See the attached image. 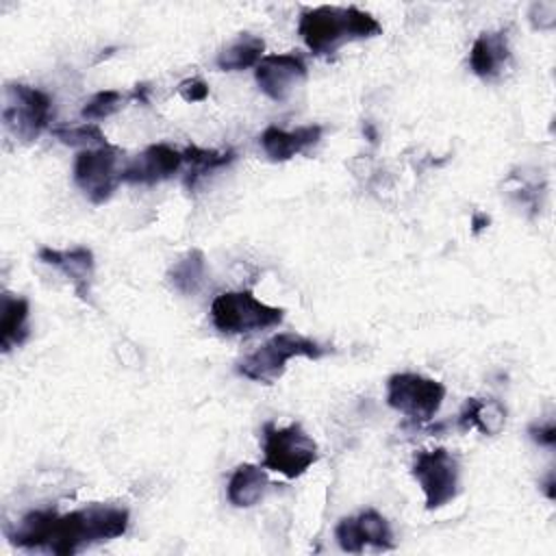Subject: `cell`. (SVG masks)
Masks as SVG:
<instances>
[{"label":"cell","instance_id":"1","mask_svg":"<svg viewBox=\"0 0 556 556\" xmlns=\"http://www.w3.org/2000/svg\"><path fill=\"white\" fill-rule=\"evenodd\" d=\"M128 530V510L124 506L93 502L85 508L59 515L52 508L24 515L7 536L22 549H46L59 556L78 554L102 541L122 536Z\"/></svg>","mask_w":556,"mask_h":556},{"label":"cell","instance_id":"2","mask_svg":"<svg viewBox=\"0 0 556 556\" xmlns=\"http://www.w3.org/2000/svg\"><path fill=\"white\" fill-rule=\"evenodd\" d=\"M298 33L306 48L315 54H330L345 39H367L382 33L380 22L356 7H315L304 9Z\"/></svg>","mask_w":556,"mask_h":556},{"label":"cell","instance_id":"3","mask_svg":"<svg viewBox=\"0 0 556 556\" xmlns=\"http://www.w3.org/2000/svg\"><path fill=\"white\" fill-rule=\"evenodd\" d=\"M326 352L328 350L321 343H317L304 334L278 332L271 339H267L261 348H256L252 354H248L237 365V371L248 380L271 384L282 376L287 361L298 358V356L321 358Z\"/></svg>","mask_w":556,"mask_h":556},{"label":"cell","instance_id":"4","mask_svg":"<svg viewBox=\"0 0 556 556\" xmlns=\"http://www.w3.org/2000/svg\"><path fill=\"white\" fill-rule=\"evenodd\" d=\"M50 119L52 100L46 91L24 83L4 85L2 124L15 139H20L22 143L37 141L41 132L50 126Z\"/></svg>","mask_w":556,"mask_h":556},{"label":"cell","instance_id":"5","mask_svg":"<svg viewBox=\"0 0 556 556\" xmlns=\"http://www.w3.org/2000/svg\"><path fill=\"white\" fill-rule=\"evenodd\" d=\"M285 311L269 306L252 295V291H226L211 304V321L224 334H243L278 326Z\"/></svg>","mask_w":556,"mask_h":556},{"label":"cell","instance_id":"6","mask_svg":"<svg viewBox=\"0 0 556 556\" xmlns=\"http://www.w3.org/2000/svg\"><path fill=\"white\" fill-rule=\"evenodd\" d=\"M317 443L302 430V426L291 424L287 428H276L274 424H265L263 467L293 480L302 476L317 460Z\"/></svg>","mask_w":556,"mask_h":556},{"label":"cell","instance_id":"7","mask_svg":"<svg viewBox=\"0 0 556 556\" xmlns=\"http://www.w3.org/2000/svg\"><path fill=\"white\" fill-rule=\"evenodd\" d=\"M443 397L445 387L419 374H393L387 382V404L417 421H430L441 408Z\"/></svg>","mask_w":556,"mask_h":556},{"label":"cell","instance_id":"8","mask_svg":"<svg viewBox=\"0 0 556 556\" xmlns=\"http://www.w3.org/2000/svg\"><path fill=\"white\" fill-rule=\"evenodd\" d=\"M410 471L421 486L428 510H437L458 495V460L447 450L419 452Z\"/></svg>","mask_w":556,"mask_h":556},{"label":"cell","instance_id":"9","mask_svg":"<svg viewBox=\"0 0 556 556\" xmlns=\"http://www.w3.org/2000/svg\"><path fill=\"white\" fill-rule=\"evenodd\" d=\"M117 159L119 148L111 143L104 148H91L76 154L72 169L74 182L93 204H102L113 195L119 182Z\"/></svg>","mask_w":556,"mask_h":556},{"label":"cell","instance_id":"10","mask_svg":"<svg viewBox=\"0 0 556 556\" xmlns=\"http://www.w3.org/2000/svg\"><path fill=\"white\" fill-rule=\"evenodd\" d=\"M337 543L343 552L358 554L365 545H374L378 549L393 547V532L389 521L378 510H363L356 517H345L334 528Z\"/></svg>","mask_w":556,"mask_h":556},{"label":"cell","instance_id":"11","mask_svg":"<svg viewBox=\"0 0 556 556\" xmlns=\"http://www.w3.org/2000/svg\"><path fill=\"white\" fill-rule=\"evenodd\" d=\"M254 76L267 98L282 102L306 78V63L293 52L267 54L258 61Z\"/></svg>","mask_w":556,"mask_h":556},{"label":"cell","instance_id":"12","mask_svg":"<svg viewBox=\"0 0 556 556\" xmlns=\"http://www.w3.org/2000/svg\"><path fill=\"white\" fill-rule=\"evenodd\" d=\"M182 165V152L167 143H152L141 154H137L124 169H119V180L130 185H154L174 176Z\"/></svg>","mask_w":556,"mask_h":556},{"label":"cell","instance_id":"13","mask_svg":"<svg viewBox=\"0 0 556 556\" xmlns=\"http://www.w3.org/2000/svg\"><path fill=\"white\" fill-rule=\"evenodd\" d=\"M39 261L59 269L70 282L72 289L76 291V295L80 300H89L91 293V280H93V271H96V263H93V252L85 245H76V248H67V250H59V248H50L43 245L37 252Z\"/></svg>","mask_w":556,"mask_h":556},{"label":"cell","instance_id":"14","mask_svg":"<svg viewBox=\"0 0 556 556\" xmlns=\"http://www.w3.org/2000/svg\"><path fill=\"white\" fill-rule=\"evenodd\" d=\"M324 128L317 124L300 126L295 130H285L278 126H267L261 132V148L271 161H289L306 148L315 146L321 139Z\"/></svg>","mask_w":556,"mask_h":556},{"label":"cell","instance_id":"15","mask_svg":"<svg viewBox=\"0 0 556 556\" xmlns=\"http://www.w3.org/2000/svg\"><path fill=\"white\" fill-rule=\"evenodd\" d=\"M510 59L506 33H480L469 50V67L480 78H495Z\"/></svg>","mask_w":556,"mask_h":556},{"label":"cell","instance_id":"16","mask_svg":"<svg viewBox=\"0 0 556 556\" xmlns=\"http://www.w3.org/2000/svg\"><path fill=\"white\" fill-rule=\"evenodd\" d=\"M28 300L11 293L2 295L0 304V350L7 354L28 339Z\"/></svg>","mask_w":556,"mask_h":556},{"label":"cell","instance_id":"17","mask_svg":"<svg viewBox=\"0 0 556 556\" xmlns=\"http://www.w3.org/2000/svg\"><path fill=\"white\" fill-rule=\"evenodd\" d=\"M267 473L263 467L252 465V463H243L239 465L230 480H228V502L237 508H250L254 504H258V500H263L265 491H267Z\"/></svg>","mask_w":556,"mask_h":556},{"label":"cell","instance_id":"18","mask_svg":"<svg viewBox=\"0 0 556 556\" xmlns=\"http://www.w3.org/2000/svg\"><path fill=\"white\" fill-rule=\"evenodd\" d=\"M506 408L491 397H469L458 415V426L463 430L476 428L482 434H497L504 428Z\"/></svg>","mask_w":556,"mask_h":556},{"label":"cell","instance_id":"19","mask_svg":"<svg viewBox=\"0 0 556 556\" xmlns=\"http://www.w3.org/2000/svg\"><path fill=\"white\" fill-rule=\"evenodd\" d=\"M263 50L265 41L261 37L252 33H241L217 52L215 65L222 72H241L252 65H258V61L263 59Z\"/></svg>","mask_w":556,"mask_h":556},{"label":"cell","instance_id":"20","mask_svg":"<svg viewBox=\"0 0 556 556\" xmlns=\"http://www.w3.org/2000/svg\"><path fill=\"white\" fill-rule=\"evenodd\" d=\"M235 161L232 150H206L200 146H187L182 152V163H187V187L193 189L211 172L230 165Z\"/></svg>","mask_w":556,"mask_h":556},{"label":"cell","instance_id":"21","mask_svg":"<svg viewBox=\"0 0 556 556\" xmlns=\"http://www.w3.org/2000/svg\"><path fill=\"white\" fill-rule=\"evenodd\" d=\"M204 274H206V258L202 250H189L182 258H178L167 278L172 282V287L176 291H180L182 295H195L204 282Z\"/></svg>","mask_w":556,"mask_h":556},{"label":"cell","instance_id":"22","mask_svg":"<svg viewBox=\"0 0 556 556\" xmlns=\"http://www.w3.org/2000/svg\"><path fill=\"white\" fill-rule=\"evenodd\" d=\"M52 135L65 146H85L87 150L109 146L104 132L93 122H83L78 126H56L52 128Z\"/></svg>","mask_w":556,"mask_h":556},{"label":"cell","instance_id":"23","mask_svg":"<svg viewBox=\"0 0 556 556\" xmlns=\"http://www.w3.org/2000/svg\"><path fill=\"white\" fill-rule=\"evenodd\" d=\"M126 98H128V96H124V93L117 91V89H102V91L93 93V96L85 102L80 115H83L85 119H104V117L117 113V111L122 109V104H124Z\"/></svg>","mask_w":556,"mask_h":556},{"label":"cell","instance_id":"24","mask_svg":"<svg viewBox=\"0 0 556 556\" xmlns=\"http://www.w3.org/2000/svg\"><path fill=\"white\" fill-rule=\"evenodd\" d=\"M178 93L187 102H204L208 98V85L202 78H187L178 85Z\"/></svg>","mask_w":556,"mask_h":556},{"label":"cell","instance_id":"25","mask_svg":"<svg viewBox=\"0 0 556 556\" xmlns=\"http://www.w3.org/2000/svg\"><path fill=\"white\" fill-rule=\"evenodd\" d=\"M530 437L539 443V445H554L556 443V428L554 424H545V426H530Z\"/></svg>","mask_w":556,"mask_h":556},{"label":"cell","instance_id":"26","mask_svg":"<svg viewBox=\"0 0 556 556\" xmlns=\"http://www.w3.org/2000/svg\"><path fill=\"white\" fill-rule=\"evenodd\" d=\"M148 91H150V87L146 83L135 85V89L128 93V100H137L141 104H148Z\"/></svg>","mask_w":556,"mask_h":556},{"label":"cell","instance_id":"27","mask_svg":"<svg viewBox=\"0 0 556 556\" xmlns=\"http://www.w3.org/2000/svg\"><path fill=\"white\" fill-rule=\"evenodd\" d=\"M489 222H491V219H489L486 215L476 213V215H473V219H471V232H473V235H478L480 230H484V228L489 226Z\"/></svg>","mask_w":556,"mask_h":556},{"label":"cell","instance_id":"28","mask_svg":"<svg viewBox=\"0 0 556 556\" xmlns=\"http://www.w3.org/2000/svg\"><path fill=\"white\" fill-rule=\"evenodd\" d=\"M545 493H547L549 500H554V478H552V476H549V480H547V484H545Z\"/></svg>","mask_w":556,"mask_h":556}]
</instances>
